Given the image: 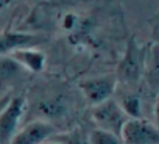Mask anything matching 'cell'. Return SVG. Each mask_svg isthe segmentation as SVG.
Instances as JSON below:
<instances>
[{"label": "cell", "mask_w": 159, "mask_h": 144, "mask_svg": "<svg viewBox=\"0 0 159 144\" xmlns=\"http://www.w3.org/2000/svg\"><path fill=\"white\" fill-rule=\"evenodd\" d=\"M13 60L17 61L20 66H25L31 72H39L44 67V53L36 52V50H28V49H19L13 52Z\"/></svg>", "instance_id": "7"}, {"label": "cell", "mask_w": 159, "mask_h": 144, "mask_svg": "<svg viewBox=\"0 0 159 144\" xmlns=\"http://www.w3.org/2000/svg\"><path fill=\"white\" fill-rule=\"evenodd\" d=\"M120 139L123 144H159V127L142 118L128 119L120 130Z\"/></svg>", "instance_id": "2"}, {"label": "cell", "mask_w": 159, "mask_h": 144, "mask_svg": "<svg viewBox=\"0 0 159 144\" xmlns=\"http://www.w3.org/2000/svg\"><path fill=\"white\" fill-rule=\"evenodd\" d=\"M123 110V113L129 118V119H139L142 118V107H140V99L134 94L125 96L122 99V102L119 103Z\"/></svg>", "instance_id": "9"}, {"label": "cell", "mask_w": 159, "mask_h": 144, "mask_svg": "<svg viewBox=\"0 0 159 144\" xmlns=\"http://www.w3.org/2000/svg\"><path fill=\"white\" fill-rule=\"evenodd\" d=\"M88 142L89 144H122V139H120V136H117L111 132L95 128L89 133Z\"/></svg>", "instance_id": "10"}, {"label": "cell", "mask_w": 159, "mask_h": 144, "mask_svg": "<svg viewBox=\"0 0 159 144\" xmlns=\"http://www.w3.org/2000/svg\"><path fill=\"white\" fill-rule=\"evenodd\" d=\"M92 118L98 124V128L111 132L117 136H120V130H122L123 124L129 119L123 113L122 107L112 99H108V100L95 105L92 110Z\"/></svg>", "instance_id": "1"}, {"label": "cell", "mask_w": 159, "mask_h": 144, "mask_svg": "<svg viewBox=\"0 0 159 144\" xmlns=\"http://www.w3.org/2000/svg\"><path fill=\"white\" fill-rule=\"evenodd\" d=\"M143 70V50L139 49L137 42L134 38L128 41L125 56L120 63L119 72L125 82L128 83H136L140 79V74Z\"/></svg>", "instance_id": "3"}, {"label": "cell", "mask_w": 159, "mask_h": 144, "mask_svg": "<svg viewBox=\"0 0 159 144\" xmlns=\"http://www.w3.org/2000/svg\"><path fill=\"white\" fill-rule=\"evenodd\" d=\"M55 144H59V142H55Z\"/></svg>", "instance_id": "13"}, {"label": "cell", "mask_w": 159, "mask_h": 144, "mask_svg": "<svg viewBox=\"0 0 159 144\" xmlns=\"http://www.w3.org/2000/svg\"><path fill=\"white\" fill-rule=\"evenodd\" d=\"M53 132L52 125L42 121H36L28 124L22 132H19L14 138L11 144H41L44 139H47L50 136V133Z\"/></svg>", "instance_id": "6"}, {"label": "cell", "mask_w": 159, "mask_h": 144, "mask_svg": "<svg viewBox=\"0 0 159 144\" xmlns=\"http://www.w3.org/2000/svg\"><path fill=\"white\" fill-rule=\"evenodd\" d=\"M24 108V100L20 97L13 99L0 114V142H8L17 127L20 113Z\"/></svg>", "instance_id": "5"}, {"label": "cell", "mask_w": 159, "mask_h": 144, "mask_svg": "<svg viewBox=\"0 0 159 144\" xmlns=\"http://www.w3.org/2000/svg\"><path fill=\"white\" fill-rule=\"evenodd\" d=\"M156 119H157V124H159V96H157V100H156Z\"/></svg>", "instance_id": "12"}, {"label": "cell", "mask_w": 159, "mask_h": 144, "mask_svg": "<svg viewBox=\"0 0 159 144\" xmlns=\"http://www.w3.org/2000/svg\"><path fill=\"white\" fill-rule=\"evenodd\" d=\"M73 24H75V16L73 14H67L64 17V28L70 30V28H73Z\"/></svg>", "instance_id": "11"}, {"label": "cell", "mask_w": 159, "mask_h": 144, "mask_svg": "<svg viewBox=\"0 0 159 144\" xmlns=\"http://www.w3.org/2000/svg\"><path fill=\"white\" fill-rule=\"evenodd\" d=\"M33 42H38V38L31 35H17V33L5 35L0 38V53H5L10 50H19L20 47L31 46Z\"/></svg>", "instance_id": "8"}, {"label": "cell", "mask_w": 159, "mask_h": 144, "mask_svg": "<svg viewBox=\"0 0 159 144\" xmlns=\"http://www.w3.org/2000/svg\"><path fill=\"white\" fill-rule=\"evenodd\" d=\"M80 88H81L83 94L89 99L91 103L98 105V103L111 99V94L116 89V79L114 77L91 79V80L81 82Z\"/></svg>", "instance_id": "4"}]
</instances>
